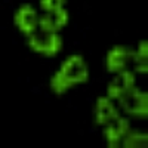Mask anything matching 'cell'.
I'll return each instance as SVG.
<instances>
[{
  "mask_svg": "<svg viewBox=\"0 0 148 148\" xmlns=\"http://www.w3.org/2000/svg\"><path fill=\"white\" fill-rule=\"evenodd\" d=\"M84 82H88L86 62L80 55H73L64 61L59 71L53 76L51 82V88L56 95H62L68 88L77 83H84Z\"/></svg>",
  "mask_w": 148,
  "mask_h": 148,
  "instance_id": "1",
  "label": "cell"
},
{
  "mask_svg": "<svg viewBox=\"0 0 148 148\" xmlns=\"http://www.w3.org/2000/svg\"><path fill=\"white\" fill-rule=\"evenodd\" d=\"M28 45L33 51L47 55V56H53L61 51V46H62V40L56 33L52 31H40V33H33L30 34V40Z\"/></svg>",
  "mask_w": 148,
  "mask_h": 148,
  "instance_id": "2",
  "label": "cell"
},
{
  "mask_svg": "<svg viewBox=\"0 0 148 148\" xmlns=\"http://www.w3.org/2000/svg\"><path fill=\"white\" fill-rule=\"evenodd\" d=\"M119 99L126 113L135 114V116L148 114V96L145 92H141L138 89L132 88L126 93H123Z\"/></svg>",
  "mask_w": 148,
  "mask_h": 148,
  "instance_id": "3",
  "label": "cell"
},
{
  "mask_svg": "<svg viewBox=\"0 0 148 148\" xmlns=\"http://www.w3.org/2000/svg\"><path fill=\"white\" fill-rule=\"evenodd\" d=\"M133 59V52L125 46H114L108 52L107 56V68L110 73H117L125 68V65Z\"/></svg>",
  "mask_w": 148,
  "mask_h": 148,
  "instance_id": "4",
  "label": "cell"
},
{
  "mask_svg": "<svg viewBox=\"0 0 148 148\" xmlns=\"http://www.w3.org/2000/svg\"><path fill=\"white\" fill-rule=\"evenodd\" d=\"M133 82H135L133 74L130 71L121 70L119 76H116L108 84V95L111 98H120L123 93H126L129 89L133 88Z\"/></svg>",
  "mask_w": 148,
  "mask_h": 148,
  "instance_id": "5",
  "label": "cell"
},
{
  "mask_svg": "<svg viewBox=\"0 0 148 148\" xmlns=\"http://www.w3.org/2000/svg\"><path fill=\"white\" fill-rule=\"evenodd\" d=\"M105 125H107L105 136L108 139V145L110 147H117L119 139H121L129 132V121L126 119H121V117L117 116L113 120L107 121Z\"/></svg>",
  "mask_w": 148,
  "mask_h": 148,
  "instance_id": "6",
  "label": "cell"
},
{
  "mask_svg": "<svg viewBox=\"0 0 148 148\" xmlns=\"http://www.w3.org/2000/svg\"><path fill=\"white\" fill-rule=\"evenodd\" d=\"M68 21V14L65 9H56V10H49L46 15L40 18V27L43 31H52L62 28Z\"/></svg>",
  "mask_w": 148,
  "mask_h": 148,
  "instance_id": "7",
  "label": "cell"
},
{
  "mask_svg": "<svg viewBox=\"0 0 148 148\" xmlns=\"http://www.w3.org/2000/svg\"><path fill=\"white\" fill-rule=\"evenodd\" d=\"M15 24L18 25V28L25 33V34H33L34 30H36V25H37V15H36V10L25 5L19 8V10L16 12L15 15Z\"/></svg>",
  "mask_w": 148,
  "mask_h": 148,
  "instance_id": "8",
  "label": "cell"
},
{
  "mask_svg": "<svg viewBox=\"0 0 148 148\" xmlns=\"http://www.w3.org/2000/svg\"><path fill=\"white\" fill-rule=\"evenodd\" d=\"M119 113L116 111L114 105L111 104L110 99L107 98H99L96 101V107H95V121L98 125H105L107 121L113 120L114 117H117Z\"/></svg>",
  "mask_w": 148,
  "mask_h": 148,
  "instance_id": "9",
  "label": "cell"
},
{
  "mask_svg": "<svg viewBox=\"0 0 148 148\" xmlns=\"http://www.w3.org/2000/svg\"><path fill=\"white\" fill-rule=\"evenodd\" d=\"M148 43L147 42H141V45H139V51H138V53H133V61H135V64H136V70L139 71V73H147V70H148V65H147V62H148Z\"/></svg>",
  "mask_w": 148,
  "mask_h": 148,
  "instance_id": "10",
  "label": "cell"
},
{
  "mask_svg": "<svg viewBox=\"0 0 148 148\" xmlns=\"http://www.w3.org/2000/svg\"><path fill=\"white\" fill-rule=\"evenodd\" d=\"M125 145L126 148H135V147H138V148H145L148 145V135L147 133H129L126 139H125Z\"/></svg>",
  "mask_w": 148,
  "mask_h": 148,
  "instance_id": "11",
  "label": "cell"
},
{
  "mask_svg": "<svg viewBox=\"0 0 148 148\" xmlns=\"http://www.w3.org/2000/svg\"><path fill=\"white\" fill-rule=\"evenodd\" d=\"M65 3V0H40V6L45 10H56L61 9L62 5Z\"/></svg>",
  "mask_w": 148,
  "mask_h": 148,
  "instance_id": "12",
  "label": "cell"
}]
</instances>
